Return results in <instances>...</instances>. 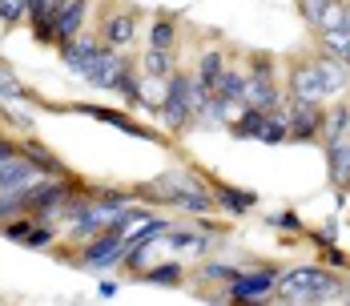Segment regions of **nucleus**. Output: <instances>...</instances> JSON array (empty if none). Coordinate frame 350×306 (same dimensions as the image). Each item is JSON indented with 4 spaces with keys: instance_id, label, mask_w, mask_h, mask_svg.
Here are the masks:
<instances>
[{
    "instance_id": "e433bc0d",
    "label": "nucleus",
    "mask_w": 350,
    "mask_h": 306,
    "mask_svg": "<svg viewBox=\"0 0 350 306\" xmlns=\"http://www.w3.org/2000/svg\"><path fill=\"white\" fill-rule=\"evenodd\" d=\"M65 4H69V0H53V16H57V12H61Z\"/></svg>"
},
{
    "instance_id": "aec40b11",
    "label": "nucleus",
    "mask_w": 350,
    "mask_h": 306,
    "mask_svg": "<svg viewBox=\"0 0 350 306\" xmlns=\"http://www.w3.org/2000/svg\"><path fill=\"white\" fill-rule=\"evenodd\" d=\"M21 153H25L40 173H49V177H69L65 166H61V157H53V153H49L44 145H36V141H25V145H21Z\"/></svg>"
},
{
    "instance_id": "bb28decb",
    "label": "nucleus",
    "mask_w": 350,
    "mask_h": 306,
    "mask_svg": "<svg viewBox=\"0 0 350 306\" xmlns=\"http://www.w3.org/2000/svg\"><path fill=\"white\" fill-rule=\"evenodd\" d=\"M262 145H282V141H290V129H286V113L282 109H270V121H266V129L258 137Z\"/></svg>"
},
{
    "instance_id": "423d86ee",
    "label": "nucleus",
    "mask_w": 350,
    "mask_h": 306,
    "mask_svg": "<svg viewBox=\"0 0 350 306\" xmlns=\"http://www.w3.org/2000/svg\"><path fill=\"white\" fill-rule=\"evenodd\" d=\"M282 113H286V129H290V141H322V129H326V105H310V101H294L286 97L282 101Z\"/></svg>"
},
{
    "instance_id": "b1692460",
    "label": "nucleus",
    "mask_w": 350,
    "mask_h": 306,
    "mask_svg": "<svg viewBox=\"0 0 350 306\" xmlns=\"http://www.w3.org/2000/svg\"><path fill=\"white\" fill-rule=\"evenodd\" d=\"M145 282H153V286H181L185 282V266L181 262H153L145 270Z\"/></svg>"
},
{
    "instance_id": "39448f33",
    "label": "nucleus",
    "mask_w": 350,
    "mask_h": 306,
    "mask_svg": "<svg viewBox=\"0 0 350 306\" xmlns=\"http://www.w3.org/2000/svg\"><path fill=\"white\" fill-rule=\"evenodd\" d=\"M72 194H77V186L65 181V177H61V181H57V177H40L33 190L25 194V202H29V214H33L36 222H57Z\"/></svg>"
},
{
    "instance_id": "20e7f679",
    "label": "nucleus",
    "mask_w": 350,
    "mask_h": 306,
    "mask_svg": "<svg viewBox=\"0 0 350 306\" xmlns=\"http://www.w3.org/2000/svg\"><path fill=\"white\" fill-rule=\"evenodd\" d=\"M278 266H254V270H238V278L221 290V298H234V303H262V298H274L278 290Z\"/></svg>"
},
{
    "instance_id": "7ed1b4c3",
    "label": "nucleus",
    "mask_w": 350,
    "mask_h": 306,
    "mask_svg": "<svg viewBox=\"0 0 350 306\" xmlns=\"http://www.w3.org/2000/svg\"><path fill=\"white\" fill-rule=\"evenodd\" d=\"M189 77L185 68H174L165 77V109H161V121L170 133H185L198 117H193V105H189Z\"/></svg>"
},
{
    "instance_id": "cd10ccee",
    "label": "nucleus",
    "mask_w": 350,
    "mask_h": 306,
    "mask_svg": "<svg viewBox=\"0 0 350 306\" xmlns=\"http://www.w3.org/2000/svg\"><path fill=\"white\" fill-rule=\"evenodd\" d=\"M29 93H25V85L16 81V73L8 65H0V105H12V101H25Z\"/></svg>"
},
{
    "instance_id": "f257e3e1",
    "label": "nucleus",
    "mask_w": 350,
    "mask_h": 306,
    "mask_svg": "<svg viewBox=\"0 0 350 306\" xmlns=\"http://www.w3.org/2000/svg\"><path fill=\"white\" fill-rule=\"evenodd\" d=\"M342 286H347V278H338L334 270H326L322 262H318V266H290V270H282L274 298H278V303H294V306L338 303V298H342Z\"/></svg>"
},
{
    "instance_id": "72a5a7b5",
    "label": "nucleus",
    "mask_w": 350,
    "mask_h": 306,
    "mask_svg": "<svg viewBox=\"0 0 350 306\" xmlns=\"http://www.w3.org/2000/svg\"><path fill=\"white\" fill-rule=\"evenodd\" d=\"M322 258H326V266H338V270H350V258L330 242V246H322Z\"/></svg>"
},
{
    "instance_id": "4be33fe9",
    "label": "nucleus",
    "mask_w": 350,
    "mask_h": 306,
    "mask_svg": "<svg viewBox=\"0 0 350 306\" xmlns=\"http://www.w3.org/2000/svg\"><path fill=\"white\" fill-rule=\"evenodd\" d=\"M141 105H145L149 113L161 117V109H165V77H149V73H141Z\"/></svg>"
},
{
    "instance_id": "6ab92c4d",
    "label": "nucleus",
    "mask_w": 350,
    "mask_h": 306,
    "mask_svg": "<svg viewBox=\"0 0 350 306\" xmlns=\"http://www.w3.org/2000/svg\"><path fill=\"white\" fill-rule=\"evenodd\" d=\"M226 65H230V57H226L221 49H202V57H198V68H193V73H198V81H202V85H210V89H213Z\"/></svg>"
},
{
    "instance_id": "4468645a",
    "label": "nucleus",
    "mask_w": 350,
    "mask_h": 306,
    "mask_svg": "<svg viewBox=\"0 0 350 306\" xmlns=\"http://www.w3.org/2000/svg\"><path fill=\"white\" fill-rule=\"evenodd\" d=\"M326 170L338 190H350V133L338 141H326Z\"/></svg>"
},
{
    "instance_id": "1a4fd4ad",
    "label": "nucleus",
    "mask_w": 350,
    "mask_h": 306,
    "mask_svg": "<svg viewBox=\"0 0 350 306\" xmlns=\"http://www.w3.org/2000/svg\"><path fill=\"white\" fill-rule=\"evenodd\" d=\"M314 65H318V77H322V85H326V101H342L350 93V65L342 57H334V53H314Z\"/></svg>"
},
{
    "instance_id": "a211bd4d",
    "label": "nucleus",
    "mask_w": 350,
    "mask_h": 306,
    "mask_svg": "<svg viewBox=\"0 0 350 306\" xmlns=\"http://www.w3.org/2000/svg\"><path fill=\"white\" fill-rule=\"evenodd\" d=\"M350 133V101L342 97V101H334L330 109H326V129H322V145L326 141H338V137Z\"/></svg>"
},
{
    "instance_id": "0eeeda50",
    "label": "nucleus",
    "mask_w": 350,
    "mask_h": 306,
    "mask_svg": "<svg viewBox=\"0 0 350 306\" xmlns=\"http://www.w3.org/2000/svg\"><path fill=\"white\" fill-rule=\"evenodd\" d=\"M286 97L310 101V105H326V85H322V77H318L314 53L290 61V68H286Z\"/></svg>"
},
{
    "instance_id": "a878e982",
    "label": "nucleus",
    "mask_w": 350,
    "mask_h": 306,
    "mask_svg": "<svg viewBox=\"0 0 350 306\" xmlns=\"http://www.w3.org/2000/svg\"><path fill=\"white\" fill-rule=\"evenodd\" d=\"M149 44H157V49H174L177 44V25L170 16H153L149 21Z\"/></svg>"
},
{
    "instance_id": "9b49d317",
    "label": "nucleus",
    "mask_w": 350,
    "mask_h": 306,
    "mask_svg": "<svg viewBox=\"0 0 350 306\" xmlns=\"http://www.w3.org/2000/svg\"><path fill=\"white\" fill-rule=\"evenodd\" d=\"M85 21H89V0H69L57 16H53V44H69L85 33Z\"/></svg>"
},
{
    "instance_id": "dca6fc26",
    "label": "nucleus",
    "mask_w": 350,
    "mask_h": 306,
    "mask_svg": "<svg viewBox=\"0 0 350 306\" xmlns=\"http://www.w3.org/2000/svg\"><path fill=\"white\" fill-rule=\"evenodd\" d=\"M141 73H149V77H170L177 68V57L174 49H157V44H149L145 53H141Z\"/></svg>"
},
{
    "instance_id": "9d476101",
    "label": "nucleus",
    "mask_w": 350,
    "mask_h": 306,
    "mask_svg": "<svg viewBox=\"0 0 350 306\" xmlns=\"http://www.w3.org/2000/svg\"><path fill=\"white\" fill-rule=\"evenodd\" d=\"M101 40H105L109 49H129L133 40H137V12L133 8H113L105 12V21H101Z\"/></svg>"
},
{
    "instance_id": "c9c22d12",
    "label": "nucleus",
    "mask_w": 350,
    "mask_h": 306,
    "mask_svg": "<svg viewBox=\"0 0 350 306\" xmlns=\"http://www.w3.org/2000/svg\"><path fill=\"white\" fill-rule=\"evenodd\" d=\"M12 153H16V145H12L8 137H0V162H4V157H12Z\"/></svg>"
},
{
    "instance_id": "7c9ffc66",
    "label": "nucleus",
    "mask_w": 350,
    "mask_h": 306,
    "mask_svg": "<svg viewBox=\"0 0 350 306\" xmlns=\"http://www.w3.org/2000/svg\"><path fill=\"white\" fill-rule=\"evenodd\" d=\"M25 16H29V0H0V25L4 29H16Z\"/></svg>"
},
{
    "instance_id": "ddd939ff",
    "label": "nucleus",
    "mask_w": 350,
    "mask_h": 306,
    "mask_svg": "<svg viewBox=\"0 0 350 306\" xmlns=\"http://www.w3.org/2000/svg\"><path fill=\"white\" fill-rule=\"evenodd\" d=\"M245 85H250V73L245 65H230L221 68V77H217V85H213V97H221V101L230 105H245Z\"/></svg>"
},
{
    "instance_id": "c85d7f7f",
    "label": "nucleus",
    "mask_w": 350,
    "mask_h": 306,
    "mask_svg": "<svg viewBox=\"0 0 350 306\" xmlns=\"http://www.w3.org/2000/svg\"><path fill=\"white\" fill-rule=\"evenodd\" d=\"M198 278H202V282H217V286L226 290V286L238 278V266H226V262H206V266L198 270ZM217 298H221V294H217Z\"/></svg>"
},
{
    "instance_id": "2eb2a0df",
    "label": "nucleus",
    "mask_w": 350,
    "mask_h": 306,
    "mask_svg": "<svg viewBox=\"0 0 350 306\" xmlns=\"http://www.w3.org/2000/svg\"><path fill=\"white\" fill-rule=\"evenodd\" d=\"M266 121H270V109H254V105H242V113L226 125L230 133L238 137V141H258L262 129H266Z\"/></svg>"
},
{
    "instance_id": "473e14b6",
    "label": "nucleus",
    "mask_w": 350,
    "mask_h": 306,
    "mask_svg": "<svg viewBox=\"0 0 350 306\" xmlns=\"http://www.w3.org/2000/svg\"><path fill=\"white\" fill-rule=\"evenodd\" d=\"M326 4H330V0H298V12H302V21L314 29V21L322 16V8H326Z\"/></svg>"
},
{
    "instance_id": "f3484780",
    "label": "nucleus",
    "mask_w": 350,
    "mask_h": 306,
    "mask_svg": "<svg viewBox=\"0 0 350 306\" xmlns=\"http://www.w3.org/2000/svg\"><path fill=\"white\" fill-rule=\"evenodd\" d=\"M77 113H93V117H97V121H105V125H117V129L141 137V141H153V133H149V129H141L137 121H129L125 113H113V109H93V105H77Z\"/></svg>"
},
{
    "instance_id": "412c9836",
    "label": "nucleus",
    "mask_w": 350,
    "mask_h": 306,
    "mask_svg": "<svg viewBox=\"0 0 350 306\" xmlns=\"http://www.w3.org/2000/svg\"><path fill=\"white\" fill-rule=\"evenodd\" d=\"M113 93H117L125 105H141V77H137V65H133V61L117 73V81H113Z\"/></svg>"
},
{
    "instance_id": "6e6552de",
    "label": "nucleus",
    "mask_w": 350,
    "mask_h": 306,
    "mask_svg": "<svg viewBox=\"0 0 350 306\" xmlns=\"http://www.w3.org/2000/svg\"><path fill=\"white\" fill-rule=\"evenodd\" d=\"M40 177H49V173H40L33 162L16 149L12 157H4V162H0V194H29Z\"/></svg>"
},
{
    "instance_id": "f704fd0d",
    "label": "nucleus",
    "mask_w": 350,
    "mask_h": 306,
    "mask_svg": "<svg viewBox=\"0 0 350 306\" xmlns=\"http://www.w3.org/2000/svg\"><path fill=\"white\" fill-rule=\"evenodd\" d=\"M270 226H274V230H302L298 214H290V209H282V214H274V218H270Z\"/></svg>"
},
{
    "instance_id": "2f4dec72",
    "label": "nucleus",
    "mask_w": 350,
    "mask_h": 306,
    "mask_svg": "<svg viewBox=\"0 0 350 306\" xmlns=\"http://www.w3.org/2000/svg\"><path fill=\"white\" fill-rule=\"evenodd\" d=\"M21 214H29L25 194H0V226L12 222V218H21Z\"/></svg>"
},
{
    "instance_id": "f03ea898",
    "label": "nucleus",
    "mask_w": 350,
    "mask_h": 306,
    "mask_svg": "<svg viewBox=\"0 0 350 306\" xmlns=\"http://www.w3.org/2000/svg\"><path fill=\"white\" fill-rule=\"evenodd\" d=\"M125 250H129L125 234L105 230V234H93L89 242H77V254H69V262L81 270H109V266H121Z\"/></svg>"
},
{
    "instance_id": "c756f323",
    "label": "nucleus",
    "mask_w": 350,
    "mask_h": 306,
    "mask_svg": "<svg viewBox=\"0 0 350 306\" xmlns=\"http://www.w3.org/2000/svg\"><path fill=\"white\" fill-rule=\"evenodd\" d=\"M342 25H347V0H330L322 8V16L314 21V33H322V29H342Z\"/></svg>"
},
{
    "instance_id": "393cba45",
    "label": "nucleus",
    "mask_w": 350,
    "mask_h": 306,
    "mask_svg": "<svg viewBox=\"0 0 350 306\" xmlns=\"http://www.w3.org/2000/svg\"><path fill=\"white\" fill-rule=\"evenodd\" d=\"M245 73H250L254 81H278V61H274L270 53H250V57H245Z\"/></svg>"
},
{
    "instance_id": "f8f14e48",
    "label": "nucleus",
    "mask_w": 350,
    "mask_h": 306,
    "mask_svg": "<svg viewBox=\"0 0 350 306\" xmlns=\"http://www.w3.org/2000/svg\"><path fill=\"white\" fill-rule=\"evenodd\" d=\"M210 190H213V202L221 205V214H230V218H245V214L258 209L254 190H238V186H226V181H210Z\"/></svg>"
},
{
    "instance_id": "5701e85b",
    "label": "nucleus",
    "mask_w": 350,
    "mask_h": 306,
    "mask_svg": "<svg viewBox=\"0 0 350 306\" xmlns=\"http://www.w3.org/2000/svg\"><path fill=\"white\" fill-rule=\"evenodd\" d=\"M318 36V49H326V53H334V57H342L350 65V29L342 25V29H322Z\"/></svg>"
},
{
    "instance_id": "4c0bfd02",
    "label": "nucleus",
    "mask_w": 350,
    "mask_h": 306,
    "mask_svg": "<svg viewBox=\"0 0 350 306\" xmlns=\"http://www.w3.org/2000/svg\"><path fill=\"white\" fill-rule=\"evenodd\" d=\"M347 4H350V0H347Z\"/></svg>"
}]
</instances>
